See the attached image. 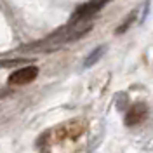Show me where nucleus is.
I'll return each mask as SVG.
<instances>
[{"label": "nucleus", "instance_id": "1", "mask_svg": "<svg viewBox=\"0 0 153 153\" xmlns=\"http://www.w3.org/2000/svg\"><path fill=\"white\" fill-rule=\"evenodd\" d=\"M38 75V68L37 66H26V68H19L14 73H10L9 76V84L10 85H25L33 82Z\"/></svg>", "mask_w": 153, "mask_h": 153}, {"label": "nucleus", "instance_id": "2", "mask_svg": "<svg viewBox=\"0 0 153 153\" xmlns=\"http://www.w3.org/2000/svg\"><path fill=\"white\" fill-rule=\"evenodd\" d=\"M84 131H85V124L80 122V120H75V122H68V124L57 127L56 136L57 139H75Z\"/></svg>", "mask_w": 153, "mask_h": 153}, {"label": "nucleus", "instance_id": "8", "mask_svg": "<svg viewBox=\"0 0 153 153\" xmlns=\"http://www.w3.org/2000/svg\"><path fill=\"white\" fill-rule=\"evenodd\" d=\"M26 59H10V61H0V66L4 68H9V66H16V65H21L25 63Z\"/></svg>", "mask_w": 153, "mask_h": 153}, {"label": "nucleus", "instance_id": "4", "mask_svg": "<svg viewBox=\"0 0 153 153\" xmlns=\"http://www.w3.org/2000/svg\"><path fill=\"white\" fill-rule=\"evenodd\" d=\"M146 113H148V108L143 103H137V105L131 106L129 111L125 113V125L134 127V125L141 124L144 118H146Z\"/></svg>", "mask_w": 153, "mask_h": 153}, {"label": "nucleus", "instance_id": "3", "mask_svg": "<svg viewBox=\"0 0 153 153\" xmlns=\"http://www.w3.org/2000/svg\"><path fill=\"white\" fill-rule=\"evenodd\" d=\"M106 2H108V0H91L89 4L78 7V9L75 10V14L71 16V25H75V23H78V21H82V19H85V18H89V16L96 14Z\"/></svg>", "mask_w": 153, "mask_h": 153}, {"label": "nucleus", "instance_id": "7", "mask_svg": "<svg viewBox=\"0 0 153 153\" xmlns=\"http://www.w3.org/2000/svg\"><path fill=\"white\" fill-rule=\"evenodd\" d=\"M115 99H117V108H118V110H124L125 105H127V94L120 92V94L115 96Z\"/></svg>", "mask_w": 153, "mask_h": 153}, {"label": "nucleus", "instance_id": "9", "mask_svg": "<svg viewBox=\"0 0 153 153\" xmlns=\"http://www.w3.org/2000/svg\"><path fill=\"white\" fill-rule=\"evenodd\" d=\"M12 94V91H9V89H0V97H5V96Z\"/></svg>", "mask_w": 153, "mask_h": 153}, {"label": "nucleus", "instance_id": "6", "mask_svg": "<svg viewBox=\"0 0 153 153\" xmlns=\"http://www.w3.org/2000/svg\"><path fill=\"white\" fill-rule=\"evenodd\" d=\"M134 18H136V10H132V12H131V16H127V19L124 21V25H122V26H118V28H117V33H124L125 30H127L134 23Z\"/></svg>", "mask_w": 153, "mask_h": 153}, {"label": "nucleus", "instance_id": "5", "mask_svg": "<svg viewBox=\"0 0 153 153\" xmlns=\"http://www.w3.org/2000/svg\"><path fill=\"white\" fill-rule=\"evenodd\" d=\"M106 52V47L105 45H101V47H97L96 51H92L89 56H87V59H85V63H84V66L85 68H89V66H92V65H96L99 59H101V56Z\"/></svg>", "mask_w": 153, "mask_h": 153}]
</instances>
